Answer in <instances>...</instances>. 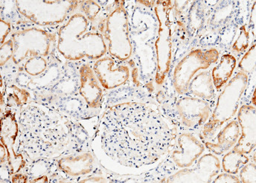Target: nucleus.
Returning <instances> with one entry per match:
<instances>
[{
    "label": "nucleus",
    "mask_w": 256,
    "mask_h": 183,
    "mask_svg": "<svg viewBox=\"0 0 256 183\" xmlns=\"http://www.w3.org/2000/svg\"><path fill=\"white\" fill-rule=\"evenodd\" d=\"M240 137V128L237 120L233 119L224 125L216 135L204 141L207 150L222 157L226 152L234 147Z\"/></svg>",
    "instance_id": "4468645a"
},
{
    "label": "nucleus",
    "mask_w": 256,
    "mask_h": 183,
    "mask_svg": "<svg viewBox=\"0 0 256 183\" xmlns=\"http://www.w3.org/2000/svg\"><path fill=\"white\" fill-rule=\"evenodd\" d=\"M238 176L242 183L256 182V152L252 153L249 162L240 168Z\"/></svg>",
    "instance_id": "aec40b11"
},
{
    "label": "nucleus",
    "mask_w": 256,
    "mask_h": 183,
    "mask_svg": "<svg viewBox=\"0 0 256 183\" xmlns=\"http://www.w3.org/2000/svg\"><path fill=\"white\" fill-rule=\"evenodd\" d=\"M206 150L200 133L178 132L174 146L155 169L154 174L163 179L176 170L191 167Z\"/></svg>",
    "instance_id": "0eeeda50"
},
{
    "label": "nucleus",
    "mask_w": 256,
    "mask_h": 183,
    "mask_svg": "<svg viewBox=\"0 0 256 183\" xmlns=\"http://www.w3.org/2000/svg\"><path fill=\"white\" fill-rule=\"evenodd\" d=\"M155 96L163 114L178 132L200 133L211 116L213 104L206 100L188 94L164 97L159 91H155Z\"/></svg>",
    "instance_id": "7ed1b4c3"
},
{
    "label": "nucleus",
    "mask_w": 256,
    "mask_h": 183,
    "mask_svg": "<svg viewBox=\"0 0 256 183\" xmlns=\"http://www.w3.org/2000/svg\"><path fill=\"white\" fill-rule=\"evenodd\" d=\"M56 165L58 172H63L68 177L85 178L105 172L92 148L62 156L56 159Z\"/></svg>",
    "instance_id": "9b49d317"
},
{
    "label": "nucleus",
    "mask_w": 256,
    "mask_h": 183,
    "mask_svg": "<svg viewBox=\"0 0 256 183\" xmlns=\"http://www.w3.org/2000/svg\"><path fill=\"white\" fill-rule=\"evenodd\" d=\"M174 1H156L154 11L156 18L154 42L156 73L155 91L161 89L172 69V65L180 53L179 40L173 12Z\"/></svg>",
    "instance_id": "f03ea898"
},
{
    "label": "nucleus",
    "mask_w": 256,
    "mask_h": 183,
    "mask_svg": "<svg viewBox=\"0 0 256 183\" xmlns=\"http://www.w3.org/2000/svg\"><path fill=\"white\" fill-rule=\"evenodd\" d=\"M106 13L99 33L108 46V55L128 62L134 53L130 33L129 18L124 1L106 2Z\"/></svg>",
    "instance_id": "423d86ee"
},
{
    "label": "nucleus",
    "mask_w": 256,
    "mask_h": 183,
    "mask_svg": "<svg viewBox=\"0 0 256 183\" xmlns=\"http://www.w3.org/2000/svg\"><path fill=\"white\" fill-rule=\"evenodd\" d=\"M236 120L240 128V137L234 149L248 155L256 152V108L250 103H243L239 108Z\"/></svg>",
    "instance_id": "f8f14e48"
},
{
    "label": "nucleus",
    "mask_w": 256,
    "mask_h": 183,
    "mask_svg": "<svg viewBox=\"0 0 256 183\" xmlns=\"http://www.w3.org/2000/svg\"><path fill=\"white\" fill-rule=\"evenodd\" d=\"M217 1H192L185 19L186 33L191 48L196 47L204 31L210 11Z\"/></svg>",
    "instance_id": "ddd939ff"
},
{
    "label": "nucleus",
    "mask_w": 256,
    "mask_h": 183,
    "mask_svg": "<svg viewBox=\"0 0 256 183\" xmlns=\"http://www.w3.org/2000/svg\"><path fill=\"white\" fill-rule=\"evenodd\" d=\"M178 132L155 93L130 85L106 99L92 138L114 162L140 169L160 164L174 146Z\"/></svg>",
    "instance_id": "f257e3e1"
},
{
    "label": "nucleus",
    "mask_w": 256,
    "mask_h": 183,
    "mask_svg": "<svg viewBox=\"0 0 256 183\" xmlns=\"http://www.w3.org/2000/svg\"><path fill=\"white\" fill-rule=\"evenodd\" d=\"M220 171V157L206 150L191 167L176 170L161 182L211 183Z\"/></svg>",
    "instance_id": "1a4fd4ad"
},
{
    "label": "nucleus",
    "mask_w": 256,
    "mask_h": 183,
    "mask_svg": "<svg viewBox=\"0 0 256 183\" xmlns=\"http://www.w3.org/2000/svg\"><path fill=\"white\" fill-rule=\"evenodd\" d=\"M248 22L244 23L239 27L236 38L228 50V53L234 55L238 60L248 51L252 43L256 41L248 29Z\"/></svg>",
    "instance_id": "a211bd4d"
},
{
    "label": "nucleus",
    "mask_w": 256,
    "mask_h": 183,
    "mask_svg": "<svg viewBox=\"0 0 256 183\" xmlns=\"http://www.w3.org/2000/svg\"><path fill=\"white\" fill-rule=\"evenodd\" d=\"M248 81L249 76L246 73L236 71L223 89L218 93L211 116L200 132L204 141L212 138L224 125L236 118L243 103Z\"/></svg>",
    "instance_id": "39448f33"
},
{
    "label": "nucleus",
    "mask_w": 256,
    "mask_h": 183,
    "mask_svg": "<svg viewBox=\"0 0 256 183\" xmlns=\"http://www.w3.org/2000/svg\"><path fill=\"white\" fill-rule=\"evenodd\" d=\"M238 59L230 53L220 54L218 62L212 67L211 76L214 88L218 93L228 83L234 74Z\"/></svg>",
    "instance_id": "2eb2a0df"
},
{
    "label": "nucleus",
    "mask_w": 256,
    "mask_h": 183,
    "mask_svg": "<svg viewBox=\"0 0 256 183\" xmlns=\"http://www.w3.org/2000/svg\"><path fill=\"white\" fill-rule=\"evenodd\" d=\"M78 94L90 111L99 117L104 107L106 92L100 86L90 62H78Z\"/></svg>",
    "instance_id": "9d476101"
},
{
    "label": "nucleus",
    "mask_w": 256,
    "mask_h": 183,
    "mask_svg": "<svg viewBox=\"0 0 256 183\" xmlns=\"http://www.w3.org/2000/svg\"><path fill=\"white\" fill-rule=\"evenodd\" d=\"M252 155H246L232 148L220 157L222 171L231 174H238L239 170L245 164L249 162Z\"/></svg>",
    "instance_id": "f3484780"
},
{
    "label": "nucleus",
    "mask_w": 256,
    "mask_h": 183,
    "mask_svg": "<svg viewBox=\"0 0 256 183\" xmlns=\"http://www.w3.org/2000/svg\"><path fill=\"white\" fill-rule=\"evenodd\" d=\"M220 56L216 47L192 48L174 63L164 85L156 91L164 97L186 94L188 85L195 75L210 69Z\"/></svg>",
    "instance_id": "20e7f679"
},
{
    "label": "nucleus",
    "mask_w": 256,
    "mask_h": 183,
    "mask_svg": "<svg viewBox=\"0 0 256 183\" xmlns=\"http://www.w3.org/2000/svg\"><path fill=\"white\" fill-rule=\"evenodd\" d=\"M210 69L201 71L195 75L188 85L186 94L210 102L214 106L218 92L213 84Z\"/></svg>",
    "instance_id": "dca6fc26"
},
{
    "label": "nucleus",
    "mask_w": 256,
    "mask_h": 183,
    "mask_svg": "<svg viewBox=\"0 0 256 183\" xmlns=\"http://www.w3.org/2000/svg\"><path fill=\"white\" fill-rule=\"evenodd\" d=\"M212 183H240L238 175L220 171L213 179Z\"/></svg>",
    "instance_id": "412c9836"
},
{
    "label": "nucleus",
    "mask_w": 256,
    "mask_h": 183,
    "mask_svg": "<svg viewBox=\"0 0 256 183\" xmlns=\"http://www.w3.org/2000/svg\"><path fill=\"white\" fill-rule=\"evenodd\" d=\"M91 64L96 78L106 94L132 83V68L128 62H120L106 55Z\"/></svg>",
    "instance_id": "6e6552de"
},
{
    "label": "nucleus",
    "mask_w": 256,
    "mask_h": 183,
    "mask_svg": "<svg viewBox=\"0 0 256 183\" xmlns=\"http://www.w3.org/2000/svg\"><path fill=\"white\" fill-rule=\"evenodd\" d=\"M248 26L251 35L256 39V1L254 2L250 10Z\"/></svg>",
    "instance_id": "4be33fe9"
},
{
    "label": "nucleus",
    "mask_w": 256,
    "mask_h": 183,
    "mask_svg": "<svg viewBox=\"0 0 256 183\" xmlns=\"http://www.w3.org/2000/svg\"><path fill=\"white\" fill-rule=\"evenodd\" d=\"M256 41L251 44L248 51L239 59L236 71L246 73L249 77L256 76Z\"/></svg>",
    "instance_id": "6ab92c4d"
}]
</instances>
